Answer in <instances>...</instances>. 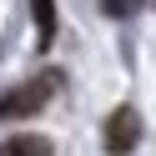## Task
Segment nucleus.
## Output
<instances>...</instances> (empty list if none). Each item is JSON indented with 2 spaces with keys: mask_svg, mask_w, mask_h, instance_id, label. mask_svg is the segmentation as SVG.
<instances>
[{
  "mask_svg": "<svg viewBox=\"0 0 156 156\" xmlns=\"http://www.w3.org/2000/svg\"><path fill=\"white\" fill-rule=\"evenodd\" d=\"M101 146H106V156L136 151V146H141V111H136V106H116L101 121Z\"/></svg>",
  "mask_w": 156,
  "mask_h": 156,
  "instance_id": "nucleus-2",
  "label": "nucleus"
},
{
  "mask_svg": "<svg viewBox=\"0 0 156 156\" xmlns=\"http://www.w3.org/2000/svg\"><path fill=\"white\" fill-rule=\"evenodd\" d=\"M55 86H61V71H45V76H35V81L15 86V91H5L0 96V116H5V121H15V116H41V106L55 96Z\"/></svg>",
  "mask_w": 156,
  "mask_h": 156,
  "instance_id": "nucleus-1",
  "label": "nucleus"
},
{
  "mask_svg": "<svg viewBox=\"0 0 156 156\" xmlns=\"http://www.w3.org/2000/svg\"><path fill=\"white\" fill-rule=\"evenodd\" d=\"M55 146L45 141V136H35V131H20V136H10V141H0V156H51Z\"/></svg>",
  "mask_w": 156,
  "mask_h": 156,
  "instance_id": "nucleus-3",
  "label": "nucleus"
},
{
  "mask_svg": "<svg viewBox=\"0 0 156 156\" xmlns=\"http://www.w3.org/2000/svg\"><path fill=\"white\" fill-rule=\"evenodd\" d=\"M101 10L111 15V20H126V15L136 10V0H101Z\"/></svg>",
  "mask_w": 156,
  "mask_h": 156,
  "instance_id": "nucleus-5",
  "label": "nucleus"
},
{
  "mask_svg": "<svg viewBox=\"0 0 156 156\" xmlns=\"http://www.w3.org/2000/svg\"><path fill=\"white\" fill-rule=\"evenodd\" d=\"M30 20H35V35H41V51L55 41V0H30Z\"/></svg>",
  "mask_w": 156,
  "mask_h": 156,
  "instance_id": "nucleus-4",
  "label": "nucleus"
}]
</instances>
